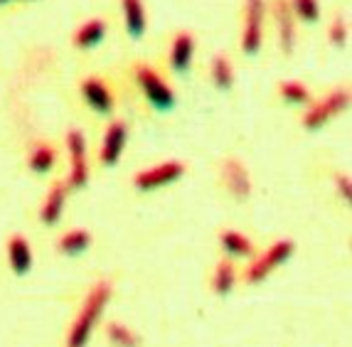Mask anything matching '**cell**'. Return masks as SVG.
Instances as JSON below:
<instances>
[{
  "instance_id": "7",
  "label": "cell",
  "mask_w": 352,
  "mask_h": 347,
  "mask_svg": "<svg viewBox=\"0 0 352 347\" xmlns=\"http://www.w3.org/2000/svg\"><path fill=\"white\" fill-rule=\"evenodd\" d=\"M67 150L72 155L69 185L72 188H84L89 180V165H87V138H84L82 131L72 128L67 133Z\"/></svg>"
},
{
  "instance_id": "2",
  "label": "cell",
  "mask_w": 352,
  "mask_h": 347,
  "mask_svg": "<svg viewBox=\"0 0 352 347\" xmlns=\"http://www.w3.org/2000/svg\"><path fill=\"white\" fill-rule=\"evenodd\" d=\"M350 89L347 87H340V89H335V91H330L328 96H325L323 101H318V104H313L308 111H305L303 116V126L305 128H323L328 121H333L338 113H342L347 107H350Z\"/></svg>"
},
{
  "instance_id": "10",
  "label": "cell",
  "mask_w": 352,
  "mask_h": 347,
  "mask_svg": "<svg viewBox=\"0 0 352 347\" xmlns=\"http://www.w3.org/2000/svg\"><path fill=\"white\" fill-rule=\"evenodd\" d=\"M276 20H278V40H281L283 54H291L296 47V15L288 5V0L276 3Z\"/></svg>"
},
{
  "instance_id": "9",
  "label": "cell",
  "mask_w": 352,
  "mask_h": 347,
  "mask_svg": "<svg viewBox=\"0 0 352 347\" xmlns=\"http://www.w3.org/2000/svg\"><path fill=\"white\" fill-rule=\"evenodd\" d=\"M82 96L89 101V107L94 109V111L99 113H111L113 109V96L111 91H109V87H106L101 79H84L82 82Z\"/></svg>"
},
{
  "instance_id": "14",
  "label": "cell",
  "mask_w": 352,
  "mask_h": 347,
  "mask_svg": "<svg viewBox=\"0 0 352 347\" xmlns=\"http://www.w3.org/2000/svg\"><path fill=\"white\" fill-rule=\"evenodd\" d=\"M195 54V37L190 32H177L170 47V67L175 71L188 69Z\"/></svg>"
},
{
  "instance_id": "21",
  "label": "cell",
  "mask_w": 352,
  "mask_h": 347,
  "mask_svg": "<svg viewBox=\"0 0 352 347\" xmlns=\"http://www.w3.org/2000/svg\"><path fill=\"white\" fill-rule=\"evenodd\" d=\"M294 15L303 23H318L320 20V5L318 0H288Z\"/></svg>"
},
{
  "instance_id": "6",
  "label": "cell",
  "mask_w": 352,
  "mask_h": 347,
  "mask_svg": "<svg viewBox=\"0 0 352 347\" xmlns=\"http://www.w3.org/2000/svg\"><path fill=\"white\" fill-rule=\"evenodd\" d=\"M185 175V163L180 160H165V163L155 165L151 170H143L133 177V185L138 190H158L163 185H170Z\"/></svg>"
},
{
  "instance_id": "12",
  "label": "cell",
  "mask_w": 352,
  "mask_h": 347,
  "mask_svg": "<svg viewBox=\"0 0 352 347\" xmlns=\"http://www.w3.org/2000/svg\"><path fill=\"white\" fill-rule=\"evenodd\" d=\"M65 205H67V185L54 183L52 190L47 192V197H45V205L40 210V219L45 224H57L62 212H65Z\"/></svg>"
},
{
  "instance_id": "8",
  "label": "cell",
  "mask_w": 352,
  "mask_h": 347,
  "mask_svg": "<svg viewBox=\"0 0 352 347\" xmlns=\"http://www.w3.org/2000/svg\"><path fill=\"white\" fill-rule=\"evenodd\" d=\"M126 138H129V128H126V124H121V121H113L109 128H106L104 133V143H101V163L104 165H116L118 158H121V153H124L126 148Z\"/></svg>"
},
{
  "instance_id": "20",
  "label": "cell",
  "mask_w": 352,
  "mask_h": 347,
  "mask_svg": "<svg viewBox=\"0 0 352 347\" xmlns=\"http://www.w3.org/2000/svg\"><path fill=\"white\" fill-rule=\"evenodd\" d=\"M91 244V234L84 230H72L59 239V251L62 254H79Z\"/></svg>"
},
{
  "instance_id": "24",
  "label": "cell",
  "mask_w": 352,
  "mask_h": 347,
  "mask_svg": "<svg viewBox=\"0 0 352 347\" xmlns=\"http://www.w3.org/2000/svg\"><path fill=\"white\" fill-rule=\"evenodd\" d=\"M106 335H109V340L118 347H138V337H135L129 328H124L121 323L109 325V328H106Z\"/></svg>"
},
{
  "instance_id": "18",
  "label": "cell",
  "mask_w": 352,
  "mask_h": 347,
  "mask_svg": "<svg viewBox=\"0 0 352 347\" xmlns=\"http://www.w3.org/2000/svg\"><path fill=\"white\" fill-rule=\"evenodd\" d=\"M234 278H236L234 264L227 259L219 261L217 271H214V278H212V289H214V293H219V295L229 293V291L234 289Z\"/></svg>"
},
{
  "instance_id": "15",
  "label": "cell",
  "mask_w": 352,
  "mask_h": 347,
  "mask_svg": "<svg viewBox=\"0 0 352 347\" xmlns=\"http://www.w3.org/2000/svg\"><path fill=\"white\" fill-rule=\"evenodd\" d=\"M121 8H124V18H126V30H129L131 37H143L146 35V8H143V0H121Z\"/></svg>"
},
{
  "instance_id": "23",
  "label": "cell",
  "mask_w": 352,
  "mask_h": 347,
  "mask_svg": "<svg viewBox=\"0 0 352 347\" xmlns=\"http://www.w3.org/2000/svg\"><path fill=\"white\" fill-rule=\"evenodd\" d=\"M54 148L52 146H37L35 150H32V155H30V168L35 172H47L52 170L54 165Z\"/></svg>"
},
{
  "instance_id": "25",
  "label": "cell",
  "mask_w": 352,
  "mask_h": 347,
  "mask_svg": "<svg viewBox=\"0 0 352 347\" xmlns=\"http://www.w3.org/2000/svg\"><path fill=\"white\" fill-rule=\"evenodd\" d=\"M328 37L335 47H345V42H347V23L345 20H335L328 30Z\"/></svg>"
},
{
  "instance_id": "16",
  "label": "cell",
  "mask_w": 352,
  "mask_h": 347,
  "mask_svg": "<svg viewBox=\"0 0 352 347\" xmlns=\"http://www.w3.org/2000/svg\"><path fill=\"white\" fill-rule=\"evenodd\" d=\"M104 37H106V23L99 18H94V20H87L82 27L76 30L74 45L79 49H89V47H96Z\"/></svg>"
},
{
  "instance_id": "13",
  "label": "cell",
  "mask_w": 352,
  "mask_h": 347,
  "mask_svg": "<svg viewBox=\"0 0 352 347\" xmlns=\"http://www.w3.org/2000/svg\"><path fill=\"white\" fill-rule=\"evenodd\" d=\"M224 183L232 190L234 197H247L252 192V183H249V172L239 160H227L224 163Z\"/></svg>"
},
{
  "instance_id": "19",
  "label": "cell",
  "mask_w": 352,
  "mask_h": 347,
  "mask_svg": "<svg viewBox=\"0 0 352 347\" xmlns=\"http://www.w3.org/2000/svg\"><path fill=\"white\" fill-rule=\"evenodd\" d=\"M210 71H212V82L217 84L219 89H229L234 84V71H232V65H229V59L224 54H217V57L212 59Z\"/></svg>"
},
{
  "instance_id": "27",
  "label": "cell",
  "mask_w": 352,
  "mask_h": 347,
  "mask_svg": "<svg viewBox=\"0 0 352 347\" xmlns=\"http://www.w3.org/2000/svg\"><path fill=\"white\" fill-rule=\"evenodd\" d=\"M6 3H12V0H0V5H6Z\"/></svg>"
},
{
  "instance_id": "4",
  "label": "cell",
  "mask_w": 352,
  "mask_h": 347,
  "mask_svg": "<svg viewBox=\"0 0 352 347\" xmlns=\"http://www.w3.org/2000/svg\"><path fill=\"white\" fill-rule=\"evenodd\" d=\"M135 82L138 87L143 89V94L148 96L155 109H173L175 107V94H173V89L163 82V79L155 74L148 65H135Z\"/></svg>"
},
{
  "instance_id": "22",
  "label": "cell",
  "mask_w": 352,
  "mask_h": 347,
  "mask_svg": "<svg viewBox=\"0 0 352 347\" xmlns=\"http://www.w3.org/2000/svg\"><path fill=\"white\" fill-rule=\"evenodd\" d=\"M281 96L288 101V104H294V107H300V104H308L311 101V91L308 87L300 82H281Z\"/></svg>"
},
{
  "instance_id": "11",
  "label": "cell",
  "mask_w": 352,
  "mask_h": 347,
  "mask_svg": "<svg viewBox=\"0 0 352 347\" xmlns=\"http://www.w3.org/2000/svg\"><path fill=\"white\" fill-rule=\"evenodd\" d=\"M8 259H10V269L18 276L28 273L30 266H32V249H30V241L25 236H10V241H8Z\"/></svg>"
},
{
  "instance_id": "17",
  "label": "cell",
  "mask_w": 352,
  "mask_h": 347,
  "mask_svg": "<svg viewBox=\"0 0 352 347\" xmlns=\"http://www.w3.org/2000/svg\"><path fill=\"white\" fill-rule=\"evenodd\" d=\"M219 241H222L224 251H229L232 256H244V259L254 256V244L244 234H239V232H232V230L222 232Z\"/></svg>"
},
{
  "instance_id": "5",
  "label": "cell",
  "mask_w": 352,
  "mask_h": 347,
  "mask_svg": "<svg viewBox=\"0 0 352 347\" xmlns=\"http://www.w3.org/2000/svg\"><path fill=\"white\" fill-rule=\"evenodd\" d=\"M294 249H296V244L291 239L276 241V244H274V247H271L261 259H256L247 269V281L249 283H261L266 276H269L271 271H276L278 266L286 264V261L294 256Z\"/></svg>"
},
{
  "instance_id": "26",
  "label": "cell",
  "mask_w": 352,
  "mask_h": 347,
  "mask_svg": "<svg viewBox=\"0 0 352 347\" xmlns=\"http://www.w3.org/2000/svg\"><path fill=\"white\" fill-rule=\"evenodd\" d=\"M338 192L342 194V200L350 202L352 200V192H350V177L347 175H340L338 177Z\"/></svg>"
},
{
  "instance_id": "1",
  "label": "cell",
  "mask_w": 352,
  "mask_h": 347,
  "mask_svg": "<svg viewBox=\"0 0 352 347\" xmlns=\"http://www.w3.org/2000/svg\"><path fill=\"white\" fill-rule=\"evenodd\" d=\"M109 298H111V283L109 281L94 283V289L89 291V295L84 298L82 311H79V315H76L74 325L69 330V335H67V347H87L89 337H91V330L99 323Z\"/></svg>"
},
{
  "instance_id": "3",
  "label": "cell",
  "mask_w": 352,
  "mask_h": 347,
  "mask_svg": "<svg viewBox=\"0 0 352 347\" xmlns=\"http://www.w3.org/2000/svg\"><path fill=\"white\" fill-rule=\"evenodd\" d=\"M264 0H247L244 3V30H241V49L256 54L264 42Z\"/></svg>"
}]
</instances>
